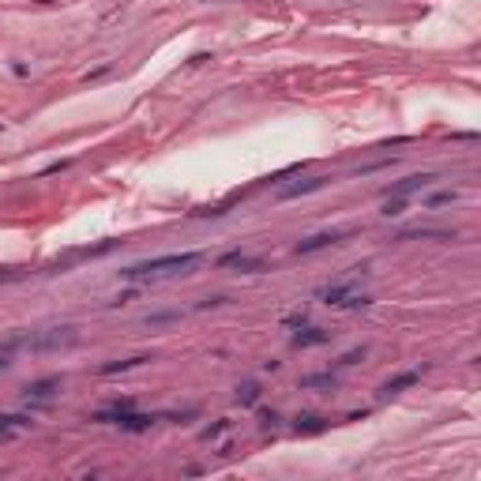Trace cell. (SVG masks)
<instances>
[{"instance_id": "11", "label": "cell", "mask_w": 481, "mask_h": 481, "mask_svg": "<svg viewBox=\"0 0 481 481\" xmlns=\"http://www.w3.org/2000/svg\"><path fill=\"white\" fill-rule=\"evenodd\" d=\"M53 388H60V380H57V376H53V380H38L34 388H27V399H50Z\"/></svg>"}, {"instance_id": "2", "label": "cell", "mask_w": 481, "mask_h": 481, "mask_svg": "<svg viewBox=\"0 0 481 481\" xmlns=\"http://www.w3.org/2000/svg\"><path fill=\"white\" fill-rule=\"evenodd\" d=\"M320 301H323V305H331V308H365L369 305V297L361 294V286H357V274H346V279L323 286Z\"/></svg>"}, {"instance_id": "7", "label": "cell", "mask_w": 481, "mask_h": 481, "mask_svg": "<svg viewBox=\"0 0 481 481\" xmlns=\"http://www.w3.org/2000/svg\"><path fill=\"white\" fill-rule=\"evenodd\" d=\"M335 240H342V233H316V237L301 240V245H297V252H301V256H308V252H320V248L335 245Z\"/></svg>"}, {"instance_id": "16", "label": "cell", "mask_w": 481, "mask_h": 481, "mask_svg": "<svg viewBox=\"0 0 481 481\" xmlns=\"http://www.w3.org/2000/svg\"><path fill=\"white\" fill-rule=\"evenodd\" d=\"M4 365H8V357H0V369H4Z\"/></svg>"}, {"instance_id": "13", "label": "cell", "mask_w": 481, "mask_h": 481, "mask_svg": "<svg viewBox=\"0 0 481 481\" xmlns=\"http://www.w3.org/2000/svg\"><path fill=\"white\" fill-rule=\"evenodd\" d=\"M323 429V417H301L297 421V432H320Z\"/></svg>"}, {"instance_id": "14", "label": "cell", "mask_w": 481, "mask_h": 481, "mask_svg": "<svg viewBox=\"0 0 481 481\" xmlns=\"http://www.w3.org/2000/svg\"><path fill=\"white\" fill-rule=\"evenodd\" d=\"M147 357H132V361H120V365H105L102 372H124V369H136V365H143Z\"/></svg>"}, {"instance_id": "4", "label": "cell", "mask_w": 481, "mask_h": 481, "mask_svg": "<svg viewBox=\"0 0 481 481\" xmlns=\"http://www.w3.org/2000/svg\"><path fill=\"white\" fill-rule=\"evenodd\" d=\"M432 180H436L432 173H414V177L399 180V185H391V188H388V199H406V196H414V192H425Z\"/></svg>"}, {"instance_id": "9", "label": "cell", "mask_w": 481, "mask_h": 481, "mask_svg": "<svg viewBox=\"0 0 481 481\" xmlns=\"http://www.w3.org/2000/svg\"><path fill=\"white\" fill-rule=\"evenodd\" d=\"M230 432H233V421H230V417H222L219 425H211L207 432H203V440H207V444H222L226 436H230Z\"/></svg>"}, {"instance_id": "12", "label": "cell", "mask_w": 481, "mask_h": 481, "mask_svg": "<svg viewBox=\"0 0 481 481\" xmlns=\"http://www.w3.org/2000/svg\"><path fill=\"white\" fill-rule=\"evenodd\" d=\"M414 380H417V372H402V376H399V380H391V383H383V388H380V391H383V395H395V391H402V388H410V383H414Z\"/></svg>"}, {"instance_id": "8", "label": "cell", "mask_w": 481, "mask_h": 481, "mask_svg": "<svg viewBox=\"0 0 481 481\" xmlns=\"http://www.w3.org/2000/svg\"><path fill=\"white\" fill-rule=\"evenodd\" d=\"M27 429H30L27 417H0V440H11V436H19V432H27Z\"/></svg>"}, {"instance_id": "6", "label": "cell", "mask_w": 481, "mask_h": 481, "mask_svg": "<svg viewBox=\"0 0 481 481\" xmlns=\"http://www.w3.org/2000/svg\"><path fill=\"white\" fill-rule=\"evenodd\" d=\"M219 267H237V271H260V267H263V260H256V256H245V252H230V256H222V260H219Z\"/></svg>"}, {"instance_id": "5", "label": "cell", "mask_w": 481, "mask_h": 481, "mask_svg": "<svg viewBox=\"0 0 481 481\" xmlns=\"http://www.w3.org/2000/svg\"><path fill=\"white\" fill-rule=\"evenodd\" d=\"M323 185H328V177H308V180H297V185H286L279 196L282 199H294V196H308V192H320Z\"/></svg>"}, {"instance_id": "1", "label": "cell", "mask_w": 481, "mask_h": 481, "mask_svg": "<svg viewBox=\"0 0 481 481\" xmlns=\"http://www.w3.org/2000/svg\"><path fill=\"white\" fill-rule=\"evenodd\" d=\"M203 260V252H170V256H154L143 260L136 267L120 271L128 282H158V279H173V274H188L196 263Z\"/></svg>"}, {"instance_id": "15", "label": "cell", "mask_w": 481, "mask_h": 481, "mask_svg": "<svg viewBox=\"0 0 481 481\" xmlns=\"http://www.w3.org/2000/svg\"><path fill=\"white\" fill-rule=\"evenodd\" d=\"M402 207H406V199H388L383 203V214L391 219V214H402Z\"/></svg>"}, {"instance_id": "3", "label": "cell", "mask_w": 481, "mask_h": 481, "mask_svg": "<svg viewBox=\"0 0 481 481\" xmlns=\"http://www.w3.org/2000/svg\"><path fill=\"white\" fill-rule=\"evenodd\" d=\"M71 342H76V328H60V331L42 335V339H27L23 346L27 350H57V346H71Z\"/></svg>"}, {"instance_id": "10", "label": "cell", "mask_w": 481, "mask_h": 481, "mask_svg": "<svg viewBox=\"0 0 481 481\" xmlns=\"http://www.w3.org/2000/svg\"><path fill=\"white\" fill-rule=\"evenodd\" d=\"M331 335L328 331H320V328H308L305 335H294V346H320V342H328Z\"/></svg>"}]
</instances>
